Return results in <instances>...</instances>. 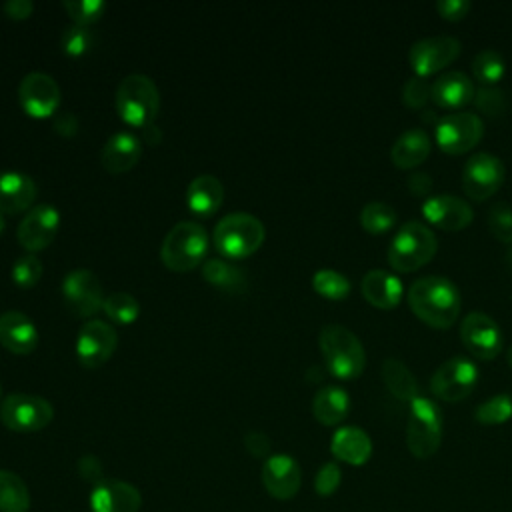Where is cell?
Returning <instances> with one entry per match:
<instances>
[{
    "label": "cell",
    "instance_id": "obj_14",
    "mask_svg": "<svg viewBox=\"0 0 512 512\" xmlns=\"http://www.w3.org/2000/svg\"><path fill=\"white\" fill-rule=\"evenodd\" d=\"M118 346L116 330L104 320H88L82 324L76 338V356L78 362L94 370L110 360Z\"/></svg>",
    "mask_w": 512,
    "mask_h": 512
},
{
    "label": "cell",
    "instance_id": "obj_20",
    "mask_svg": "<svg viewBox=\"0 0 512 512\" xmlns=\"http://www.w3.org/2000/svg\"><path fill=\"white\" fill-rule=\"evenodd\" d=\"M422 214L432 226L446 232L464 230L474 220L472 206L464 198L450 196V194H438V196L426 198V202L422 204Z\"/></svg>",
    "mask_w": 512,
    "mask_h": 512
},
{
    "label": "cell",
    "instance_id": "obj_2",
    "mask_svg": "<svg viewBox=\"0 0 512 512\" xmlns=\"http://www.w3.org/2000/svg\"><path fill=\"white\" fill-rule=\"evenodd\" d=\"M318 346L332 376L340 380H354L364 372L366 352L352 330L340 324H326L318 334Z\"/></svg>",
    "mask_w": 512,
    "mask_h": 512
},
{
    "label": "cell",
    "instance_id": "obj_43",
    "mask_svg": "<svg viewBox=\"0 0 512 512\" xmlns=\"http://www.w3.org/2000/svg\"><path fill=\"white\" fill-rule=\"evenodd\" d=\"M474 106L490 116L502 114L506 110V94L496 86H480L474 94Z\"/></svg>",
    "mask_w": 512,
    "mask_h": 512
},
{
    "label": "cell",
    "instance_id": "obj_4",
    "mask_svg": "<svg viewBox=\"0 0 512 512\" xmlns=\"http://www.w3.org/2000/svg\"><path fill=\"white\" fill-rule=\"evenodd\" d=\"M208 252V234L204 226L192 220L174 224L162 240L160 258L172 272L194 270Z\"/></svg>",
    "mask_w": 512,
    "mask_h": 512
},
{
    "label": "cell",
    "instance_id": "obj_51",
    "mask_svg": "<svg viewBox=\"0 0 512 512\" xmlns=\"http://www.w3.org/2000/svg\"><path fill=\"white\" fill-rule=\"evenodd\" d=\"M142 138H144L148 144L156 146V144H160V140H162V132H160V128H158L156 124H148L146 128H142Z\"/></svg>",
    "mask_w": 512,
    "mask_h": 512
},
{
    "label": "cell",
    "instance_id": "obj_45",
    "mask_svg": "<svg viewBox=\"0 0 512 512\" xmlns=\"http://www.w3.org/2000/svg\"><path fill=\"white\" fill-rule=\"evenodd\" d=\"M472 4L468 0H438L436 12L448 22H460L468 16Z\"/></svg>",
    "mask_w": 512,
    "mask_h": 512
},
{
    "label": "cell",
    "instance_id": "obj_5",
    "mask_svg": "<svg viewBox=\"0 0 512 512\" xmlns=\"http://www.w3.org/2000/svg\"><path fill=\"white\" fill-rule=\"evenodd\" d=\"M160 110V92L152 78L146 74H128L116 90L118 116L136 128L154 124Z\"/></svg>",
    "mask_w": 512,
    "mask_h": 512
},
{
    "label": "cell",
    "instance_id": "obj_10",
    "mask_svg": "<svg viewBox=\"0 0 512 512\" xmlns=\"http://www.w3.org/2000/svg\"><path fill=\"white\" fill-rule=\"evenodd\" d=\"M480 378L476 364L466 356H452L442 362L430 378L432 394L442 400L456 404L472 394Z\"/></svg>",
    "mask_w": 512,
    "mask_h": 512
},
{
    "label": "cell",
    "instance_id": "obj_15",
    "mask_svg": "<svg viewBox=\"0 0 512 512\" xmlns=\"http://www.w3.org/2000/svg\"><path fill=\"white\" fill-rule=\"evenodd\" d=\"M62 294H64L66 306L76 316H82V318L94 316L104 304L102 284L98 276L86 268H76L66 274L62 282Z\"/></svg>",
    "mask_w": 512,
    "mask_h": 512
},
{
    "label": "cell",
    "instance_id": "obj_7",
    "mask_svg": "<svg viewBox=\"0 0 512 512\" xmlns=\"http://www.w3.org/2000/svg\"><path fill=\"white\" fill-rule=\"evenodd\" d=\"M442 412L438 404L426 396L410 402L406 424V446L418 460L434 456L442 444Z\"/></svg>",
    "mask_w": 512,
    "mask_h": 512
},
{
    "label": "cell",
    "instance_id": "obj_12",
    "mask_svg": "<svg viewBox=\"0 0 512 512\" xmlns=\"http://www.w3.org/2000/svg\"><path fill=\"white\" fill-rule=\"evenodd\" d=\"M462 44L454 36H430L414 42L408 52V62L414 76L428 78L450 66L460 56Z\"/></svg>",
    "mask_w": 512,
    "mask_h": 512
},
{
    "label": "cell",
    "instance_id": "obj_29",
    "mask_svg": "<svg viewBox=\"0 0 512 512\" xmlns=\"http://www.w3.org/2000/svg\"><path fill=\"white\" fill-rule=\"evenodd\" d=\"M350 412V396L340 386H322L312 400V414L324 426L340 424Z\"/></svg>",
    "mask_w": 512,
    "mask_h": 512
},
{
    "label": "cell",
    "instance_id": "obj_26",
    "mask_svg": "<svg viewBox=\"0 0 512 512\" xmlns=\"http://www.w3.org/2000/svg\"><path fill=\"white\" fill-rule=\"evenodd\" d=\"M330 452L340 462H346L352 466H362L372 456V440L358 426H342L334 432V436L330 440Z\"/></svg>",
    "mask_w": 512,
    "mask_h": 512
},
{
    "label": "cell",
    "instance_id": "obj_32",
    "mask_svg": "<svg viewBox=\"0 0 512 512\" xmlns=\"http://www.w3.org/2000/svg\"><path fill=\"white\" fill-rule=\"evenodd\" d=\"M30 492L26 482L12 470L0 468V512H28Z\"/></svg>",
    "mask_w": 512,
    "mask_h": 512
},
{
    "label": "cell",
    "instance_id": "obj_28",
    "mask_svg": "<svg viewBox=\"0 0 512 512\" xmlns=\"http://www.w3.org/2000/svg\"><path fill=\"white\" fill-rule=\"evenodd\" d=\"M224 202V186L212 174L196 176L186 188V204L198 216H212Z\"/></svg>",
    "mask_w": 512,
    "mask_h": 512
},
{
    "label": "cell",
    "instance_id": "obj_52",
    "mask_svg": "<svg viewBox=\"0 0 512 512\" xmlns=\"http://www.w3.org/2000/svg\"><path fill=\"white\" fill-rule=\"evenodd\" d=\"M506 264H508L510 270H512V246L506 250Z\"/></svg>",
    "mask_w": 512,
    "mask_h": 512
},
{
    "label": "cell",
    "instance_id": "obj_42",
    "mask_svg": "<svg viewBox=\"0 0 512 512\" xmlns=\"http://www.w3.org/2000/svg\"><path fill=\"white\" fill-rule=\"evenodd\" d=\"M430 82L420 76H410L402 86V102L410 110H420L430 100Z\"/></svg>",
    "mask_w": 512,
    "mask_h": 512
},
{
    "label": "cell",
    "instance_id": "obj_47",
    "mask_svg": "<svg viewBox=\"0 0 512 512\" xmlns=\"http://www.w3.org/2000/svg\"><path fill=\"white\" fill-rule=\"evenodd\" d=\"M52 128H54L56 134H60L64 138H70V136H76V132L80 128V122H78L74 112L64 110V112H56L52 116Z\"/></svg>",
    "mask_w": 512,
    "mask_h": 512
},
{
    "label": "cell",
    "instance_id": "obj_46",
    "mask_svg": "<svg viewBox=\"0 0 512 512\" xmlns=\"http://www.w3.org/2000/svg\"><path fill=\"white\" fill-rule=\"evenodd\" d=\"M244 446L254 458H268L272 450V440L258 430H252L244 436Z\"/></svg>",
    "mask_w": 512,
    "mask_h": 512
},
{
    "label": "cell",
    "instance_id": "obj_9",
    "mask_svg": "<svg viewBox=\"0 0 512 512\" xmlns=\"http://www.w3.org/2000/svg\"><path fill=\"white\" fill-rule=\"evenodd\" d=\"M54 418V406L36 394L14 392L0 404V420L12 432H38Z\"/></svg>",
    "mask_w": 512,
    "mask_h": 512
},
{
    "label": "cell",
    "instance_id": "obj_27",
    "mask_svg": "<svg viewBox=\"0 0 512 512\" xmlns=\"http://www.w3.org/2000/svg\"><path fill=\"white\" fill-rule=\"evenodd\" d=\"M432 150V140L422 128H410L402 132L392 148H390V160L400 170H412L420 166Z\"/></svg>",
    "mask_w": 512,
    "mask_h": 512
},
{
    "label": "cell",
    "instance_id": "obj_34",
    "mask_svg": "<svg viewBox=\"0 0 512 512\" xmlns=\"http://www.w3.org/2000/svg\"><path fill=\"white\" fill-rule=\"evenodd\" d=\"M398 220L396 210L386 202H368L360 210V224L370 234H384L394 228Z\"/></svg>",
    "mask_w": 512,
    "mask_h": 512
},
{
    "label": "cell",
    "instance_id": "obj_25",
    "mask_svg": "<svg viewBox=\"0 0 512 512\" xmlns=\"http://www.w3.org/2000/svg\"><path fill=\"white\" fill-rule=\"evenodd\" d=\"M36 198V182L22 172H0V212H28Z\"/></svg>",
    "mask_w": 512,
    "mask_h": 512
},
{
    "label": "cell",
    "instance_id": "obj_18",
    "mask_svg": "<svg viewBox=\"0 0 512 512\" xmlns=\"http://www.w3.org/2000/svg\"><path fill=\"white\" fill-rule=\"evenodd\" d=\"M262 486L276 500H290L302 484L300 464L290 454H270L262 464Z\"/></svg>",
    "mask_w": 512,
    "mask_h": 512
},
{
    "label": "cell",
    "instance_id": "obj_30",
    "mask_svg": "<svg viewBox=\"0 0 512 512\" xmlns=\"http://www.w3.org/2000/svg\"><path fill=\"white\" fill-rule=\"evenodd\" d=\"M202 278L214 288L230 294H240L248 288V278L244 270L222 258H208L202 264Z\"/></svg>",
    "mask_w": 512,
    "mask_h": 512
},
{
    "label": "cell",
    "instance_id": "obj_13",
    "mask_svg": "<svg viewBox=\"0 0 512 512\" xmlns=\"http://www.w3.org/2000/svg\"><path fill=\"white\" fill-rule=\"evenodd\" d=\"M460 340L464 348L480 360H494L502 352L500 326L484 312H468L460 322Z\"/></svg>",
    "mask_w": 512,
    "mask_h": 512
},
{
    "label": "cell",
    "instance_id": "obj_21",
    "mask_svg": "<svg viewBox=\"0 0 512 512\" xmlns=\"http://www.w3.org/2000/svg\"><path fill=\"white\" fill-rule=\"evenodd\" d=\"M142 156L140 138L128 130L112 134L100 150L102 168L110 174H124L132 170Z\"/></svg>",
    "mask_w": 512,
    "mask_h": 512
},
{
    "label": "cell",
    "instance_id": "obj_1",
    "mask_svg": "<svg viewBox=\"0 0 512 512\" xmlns=\"http://www.w3.org/2000/svg\"><path fill=\"white\" fill-rule=\"evenodd\" d=\"M408 306L426 326L450 328L462 310V296L456 284L444 276H422L408 288Z\"/></svg>",
    "mask_w": 512,
    "mask_h": 512
},
{
    "label": "cell",
    "instance_id": "obj_48",
    "mask_svg": "<svg viewBox=\"0 0 512 512\" xmlns=\"http://www.w3.org/2000/svg\"><path fill=\"white\" fill-rule=\"evenodd\" d=\"M406 188L412 196H428L434 188V180L426 172H412L406 178Z\"/></svg>",
    "mask_w": 512,
    "mask_h": 512
},
{
    "label": "cell",
    "instance_id": "obj_22",
    "mask_svg": "<svg viewBox=\"0 0 512 512\" xmlns=\"http://www.w3.org/2000/svg\"><path fill=\"white\" fill-rule=\"evenodd\" d=\"M474 94H476L474 82L464 72H458V70L440 74L430 86V100L438 108L456 110V112L466 104H470L474 100Z\"/></svg>",
    "mask_w": 512,
    "mask_h": 512
},
{
    "label": "cell",
    "instance_id": "obj_50",
    "mask_svg": "<svg viewBox=\"0 0 512 512\" xmlns=\"http://www.w3.org/2000/svg\"><path fill=\"white\" fill-rule=\"evenodd\" d=\"M2 10L12 20H26L32 16L34 4H32V0H8V2H4Z\"/></svg>",
    "mask_w": 512,
    "mask_h": 512
},
{
    "label": "cell",
    "instance_id": "obj_16",
    "mask_svg": "<svg viewBox=\"0 0 512 512\" xmlns=\"http://www.w3.org/2000/svg\"><path fill=\"white\" fill-rule=\"evenodd\" d=\"M18 100L32 118H50L60 104V88L46 72H30L18 86Z\"/></svg>",
    "mask_w": 512,
    "mask_h": 512
},
{
    "label": "cell",
    "instance_id": "obj_44",
    "mask_svg": "<svg viewBox=\"0 0 512 512\" xmlns=\"http://www.w3.org/2000/svg\"><path fill=\"white\" fill-rule=\"evenodd\" d=\"M342 482V470L336 462H324L314 476V490L318 496H332Z\"/></svg>",
    "mask_w": 512,
    "mask_h": 512
},
{
    "label": "cell",
    "instance_id": "obj_33",
    "mask_svg": "<svg viewBox=\"0 0 512 512\" xmlns=\"http://www.w3.org/2000/svg\"><path fill=\"white\" fill-rule=\"evenodd\" d=\"M472 74L482 86H496L506 74V62L500 52L486 48L474 56Z\"/></svg>",
    "mask_w": 512,
    "mask_h": 512
},
{
    "label": "cell",
    "instance_id": "obj_39",
    "mask_svg": "<svg viewBox=\"0 0 512 512\" xmlns=\"http://www.w3.org/2000/svg\"><path fill=\"white\" fill-rule=\"evenodd\" d=\"M64 10L74 20V24L88 28V24H94L96 20H100V16L106 10V2H102V0H64Z\"/></svg>",
    "mask_w": 512,
    "mask_h": 512
},
{
    "label": "cell",
    "instance_id": "obj_8",
    "mask_svg": "<svg viewBox=\"0 0 512 512\" xmlns=\"http://www.w3.org/2000/svg\"><path fill=\"white\" fill-rule=\"evenodd\" d=\"M484 134V122L474 112H448L434 122V142L444 154L470 152Z\"/></svg>",
    "mask_w": 512,
    "mask_h": 512
},
{
    "label": "cell",
    "instance_id": "obj_6",
    "mask_svg": "<svg viewBox=\"0 0 512 512\" xmlns=\"http://www.w3.org/2000/svg\"><path fill=\"white\" fill-rule=\"evenodd\" d=\"M266 238L264 224L248 212H230L214 228V246L222 256H252Z\"/></svg>",
    "mask_w": 512,
    "mask_h": 512
},
{
    "label": "cell",
    "instance_id": "obj_36",
    "mask_svg": "<svg viewBox=\"0 0 512 512\" xmlns=\"http://www.w3.org/2000/svg\"><path fill=\"white\" fill-rule=\"evenodd\" d=\"M312 288L328 300H344L350 294L352 286L344 274H340L332 268H322V270L314 272Z\"/></svg>",
    "mask_w": 512,
    "mask_h": 512
},
{
    "label": "cell",
    "instance_id": "obj_49",
    "mask_svg": "<svg viewBox=\"0 0 512 512\" xmlns=\"http://www.w3.org/2000/svg\"><path fill=\"white\" fill-rule=\"evenodd\" d=\"M78 472L84 480H90L94 484H98L102 480V464L96 456L92 454H86L78 460Z\"/></svg>",
    "mask_w": 512,
    "mask_h": 512
},
{
    "label": "cell",
    "instance_id": "obj_35",
    "mask_svg": "<svg viewBox=\"0 0 512 512\" xmlns=\"http://www.w3.org/2000/svg\"><path fill=\"white\" fill-rule=\"evenodd\" d=\"M512 418V396L510 394H496L486 398L474 410V420L484 426H498Z\"/></svg>",
    "mask_w": 512,
    "mask_h": 512
},
{
    "label": "cell",
    "instance_id": "obj_3",
    "mask_svg": "<svg viewBox=\"0 0 512 512\" xmlns=\"http://www.w3.org/2000/svg\"><path fill=\"white\" fill-rule=\"evenodd\" d=\"M438 250V240L432 228L422 222H404L388 244V264L394 272L410 274L426 266Z\"/></svg>",
    "mask_w": 512,
    "mask_h": 512
},
{
    "label": "cell",
    "instance_id": "obj_23",
    "mask_svg": "<svg viewBox=\"0 0 512 512\" xmlns=\"http://www.w3.org/2000/svg\"><path fill=\"white\" fill-rule=\"evenodd\" d=\"M360 290L364 300L378 310H392L402 300V282L394 272H386L382 268L368 270L362 276Z\"/></svg>",
    "mask_w": 512,
    "mask_h": 512
},
{
    "label": "cell",
    "instance_id": "obj_17",
    "mask_svg": "<svg viewBox=\"0 0 512 512\" xmlns=\"http://www.w3.org/2000/svg\"><path fill=\"white\" fill-rule=\"evenodd\" d=\"M60 226V214L52 204H38L32 206L24 218L18 224L16 236L20 246H24L28 252L44 250L52 244L54 236L58 234Z\"/></svg>",
    "mask_w": 512,
    "mask_h": 512
},
{
    "label": "cell",
    "instance_id": "obj_37",
    "mask_svg": "<svg viewBox=\"0 0 512 512\" xmlns=\"http://www.w3.org/2000/svg\"><path fill=\"white\" fill-rule=\"evenodd\" d=\"M106 316L110 320H114L116 324H132L138 314H140V306H138V300L128 294V292H112L104 298V304H102Z\"/></svg>",
    "mask_w": 512,
    "mask_h": 512
},
{
    "label": "cell",
    "instance_id": "obj_19",
    "mask_svg": "<svg viewBox=\"0 0 512 512\" xmlns=\"http://www.w3.org/2000/svg\"><path fill=\"white\" fill-rule=\"evenodd\" d=\"M92 512H138L142 496L138 488L126 480L102 478L88 496Z\"/></svg>",
    "mask_w": 512,
    "mask_h": 512
},
{
    "label": "cell",
    "instance_id": "obj_11",
    "mask_svg": "<svg viewBox=\"0 0 512 512\" xmlns=\"http://www.w3.org/2000/svg\"><path fill=\"white\" fill-rule=\"evenodd\" d=\"M506 176L502 160L490 152H478L470 156L462 168V188L470 200L484 202L492 198Z\"/></svg>",
    "mask_w": 512,
    "mask_h": 512
},
{
    "label": "cell",
    "instance_id": "obj_41",
    "mask_svg": "<svg viewBox=\"0 0 512 512\" xmlns=\"http://www.w3.org/2000/svg\"><path fill=\"white\" fill-rule=\"evenodd\" d=\"M40 276H42V262L32 252L20 256L12 266V280L20 288H32L40 280Z\"/></svg>",
    "mask_w": 512,
    "mask_h": 512
},
{
    "label": "cell",
    "instance_id": "obj_38",
    "mask_svg": "<svg viewBox=\"0 0 512 512\" xmlns=\"http://www.w3.org/2000/svg\"><path fill=\"white\" fill-rule=\"evenodd\" d=\"M492 236L504 244L512 246V206L508 202H496L490 206L486 216Z\"/></svg>",
    "mask_w": 512,
    "mask_h": 512
},
{
    "label": "cell",
    "instance_id": "obj_40",
    "mask_svg": "<svg viewBox=\"0 0 512 512\" xmlns=\"http://www.w3.org/2000/svg\"><path fill=\"white\" fill-rule=\"evenodd\" d=\"M60 44L64 54L78 58V56H84L94 46V34L86 26L72 24L62 32Z\"/></svg>",
    "mask_w": 512,
    "mask_h": 512
},
{
    "label": "cell",
    "instance_id": "obj_24",
    "mask_svg": "<svg viewBox=\"0 0 512 512\" xmlns=\"http://www.w3.org/2000/svg\"><path fill=\"white\" fill-rule=\"evenodd\" d=\"M0 344L12 354H30L38 346V330L24 312H18V310L2 312Z\"/></svg>",
    "mask_w": 512,
    "mask_h": 512
},
{
    "label": "cell",
    "instance_id": "obj_54",
    "mask_svg": "<svg viewBox=\"0 0 512 512\" xmlns=\"http://www.w3.org/2000/svg\"><path fill=\"white\" fill-rule=\"evenodd\" d=\"M2 230H4V214L0 212V232H2Z\"/></svg>",
    "mask_w": 512,
    "mask_h": 512
},
{
    "label": "cell",
    "instance_id": "obj_53",
    "mask_svg": "<svg viewBox=\"0 0 512 512\" xmlns=\"http://www.w3.org/2000/svg\"><path fill=\"white\" fill-rule=\"evenodd\" d=\"M506 362H508V366L512 368V346L506 350Z\"/></svg>",
    "mask_w": 512,
    "mask_h": 512
},
{
    "label": "cell",
    "instance_id": "obj_55",
    "mask_svg": "<svg viewBox=\"0 0 512 512\" xmlns=\"http://www.w3.org/2000/svg\"><path fill=\"white\" fill-rule=\"evenodd\" d=\"M0 400H4V398H2V386H0Z\"/></svg>",
    "mask_w": 512,
    "mask_h": 512
},
{
    "label": "cell",
    "instance_id": "obj_31",
    "mask_svg": "<svg viewBox=\"0 0 512 512\" xmlns=\"http://www.w3.org/2000/svg\"><path fill=\"white\" fill-rule=\"evenodd\" d=\"M382 380H384L388 392L396 400H402V402L410 404L412 400H416L420 396L416 376L398 358H386L382 362Z\"/></svg>",
    "mask_w": 512,
    "mask_h": 512
}]
</instances>
